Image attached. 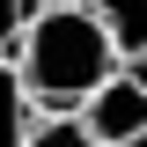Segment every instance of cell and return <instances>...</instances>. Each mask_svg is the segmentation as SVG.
Listing matches in <instances>:
<instances>
[{"instance_id":"cell-1","label":"cell","mask_w":147,"mask_h":147,"mask_svg":"<svg viewBox=\"0 0 147 147\" xmlns=\"http://www.w3.org/2000/svg\"><path fill=\"white\" fill-rule=\"evenodd\" d=\"M7 66H15V88L30 103V118H74L118 74V52H110V37L96 30V15L81 0H37V15H30Z\"/></svg>"},{"instance_id":"cell-2","label":"cell","mask_w":147,"mask_h":147,"mask_svg":"<svg viewBox=\"0 0 147 147\" xmlns=\"http://www.w3.org/2000/svg\"><path fill=\"white\" fill-rule=\"evenodd\" d=\"M74 118H81L88 147H140L147 140V74L140 66H118Z\"/></svg>"},{"instance_id":"cell-4","label":"cell","mask_w":147,"mask_h":147,"mask_svg":"<svg viewBox=\"0 0 147 147\" xmlns=\"http://www.w3.org/2000/svg\"><path fill=\"white\" fill-rule=\"evenodd\" d=\"M22 132H30V103L15 88V66H0V147H22Z\"/></svg>"},{"instance_id":"cell-3","label":"cell","mask_w":147,"mask_h":147,"mask_svg":"<svg viewBox=\"0 0 147 147\" xmlns=\"http://www.w3.org/2000/svg\"><path fill=\"white\" fill-rule=\"evenodd\" d=\"M96 15V30L110 37V52H118V66H140L147 52V0H81Z\"/></svg>"},{"instance_id":"cell-6","label":"cell","mask_w":147,"mask_h":147,"mask_svg":"<svg viewBox=\"0 0 147 147\" xmlns=\"http://www.w3.org/2000/svg\"><path fill=\"white\" fill-rule=\"evenodd\" d=\"M30 15H37V0H0V66L15 59L22 30H30Z\"/></svg>"},{"instance_id":"cell-5","label":"cell","mask_w":147,"mask_h":147,"mask_svg":"<svg viewBox=\"0 0 147 147\" xmlns=\"http://www.w3.org/2000/svg\"><path fill=\"white\" fill-rule=\"evenodd\" d=\"M22 147H88V132H81V118H30Z\"/></svg>"}]
</instances>
